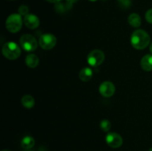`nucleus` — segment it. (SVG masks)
Instances as JSON below:
<instances>
[{"instance_id":"b1692460","label":"nucleus","mask_w":152,"mask_h":151,"mask_svg":"<svg viewBox=\"0 0 152 151\" xmlns=\"http://www.w3.org/2000/svg\"><path fill=\"white\" fill-rule=\"evenodd\" d=\"M89 1H97V0H89Z\"/></svg>"},{"instance_id":"9d476101","label":"nucleus","mask_w":152,"mask_h":151,"mask_svg":"<svg viewBox=\"0 0 152 151\" xmlns=\"http://www.w3.org/2000/svg\"><path fill=\"white\" fill-rule=\"evenodd\" d=\"M140 66L145 71L152 70V55L147 54L141 59Z\"/></svg>"},{"instance_id":"412c9836","label":"nucleus","mask_w":152,"mask_h":151,"mask_svg":"<svg viewBox=\"0 0 152 151\" xmlns=\"http://www.w3.org/2000/svg\"><path fill=\"white\" fill-rule=\"evenodd\" d=\"M47 1H48V2H50V3H58L59 2V1H61L62 0H46Z\"/></svg>"},{"instance_id":"423d86ee","label":"nucleus","mask_w":152,"mask_h":151,"mask_svg":"<svg viewBox=\"0 0 152 151\" xmlns=\"http://www.w3.org/2000/svg\"><path fill=\"white\" fill-rule=\"evenodd\" d=\"M39 44L44 50H50L56 44V38L51 33H44L39 37Z\"/></svg>"},{"instance_id":"bb28decb","label":"nucleus","mask_w":152,"mask_h":151,"mask_svg":"<svg viewBox=\"0 0 152 151\" xmlns=\"http://www.w3.org/2000/svg\"><path fill=\"white\" fill-rule=\"evenodd\" d=\"M148 151H152V147H151V148H150L149 150H148Z\"/></svg>"},{"instance_id":"a211bd4d","label":"nucleus","mask_w":152,"mask_h":151,"mask_svg":"<svg viewBox=\"0 0 152 151\" xmlns=\"http://www.w3.org/2000/svg\"><path fill=\"white\" fill-rule=\"evenodd\" d=\"M18 12H19V13L22 16H25L26 15L28 14L29 8H28V7L27 5H24V4H22V5H21L20 7H19V9H18Z\"/></svg>"},{"instance_id":"6e6552de","label":"nucleus","mask_w":152,"mask_h":151,"mask_svg":"<svg viewBox=\"0 0 152 151\" xmlns=\"http://www.w3.org/2000/svg\"><path fill=\"white\" fill-rule=\"evenodd\" d=\"M99 91L103 97H111L115 93V86L111 81H105L99 85Z\"/></svg>"},{"instance_id":"f3484780","label":"nucleus","mask_w":152,"mask_h":151,"mask_svg":"<svg viewBox=\"0 0 152 151\" xmlns=\"http://www.w3.org/2000/svg\"><path fill=\"white\" fill-rule=\"evenodd\" d=\"M99 127H100L101 130H103L104 132H108L111 127V124L108 120L103 119L100 121Z\"/></svg>"},{"instance_id":"f03ea898","label":"nucleus","mask_w":152,"mask_h":151,"mask_svg":"<svg viewBox=\"0 0 152 151\" xmlns=\"http://www.w3.org/2000/svg\"><path fill=\"white\" fill-rule=\"evenodd\" d=\"M2 54L6 59L9 60L17 59L21 55V49L16 43L9 41L2 46L1 49Z\"/></svg>"},{"instance_id":"5701e85b","label":"nucleus","mask_w":152,"mask_h":151,"mask_svg":"<svg viewBox=\"0 0 152 151\" xmlns=\"http://www.w3.org/2000/svg\"><path fill=\"white\" fill-rule=\"evenodd\" d=\"M149 50H150V52H151V53H152V42H151V45H150V47H149Z\"/></svg>"},{"instance_id":"f257e3e1","label":"nucleus","mask_w":152,"mask_h":151,"mask_svg":"<svg viewBox=\"0 0 152 151\" xmlns=\"http://www.w3.org/2000/svg\"><path fill=\"white\" fill-rule=\"evenodd\" d=\"M151 38L146 31L137 29L133 32L131 36V44L137 50H143L150 44Z\"/></svg>"},{"instance_id":"0eeeda50","label":"nucleus","mask_w":152,"mask_h":151,"mask_svg":"<svg viewBox=\"0 0 152 151\" xmlns=\"http://www.w3.org/2000/svg\"><path fill=\"white\" fill-rule=\"evenodd\" d=\"M107 144L112 148H118L123 144V138L117 133H109L105 136Z\"/></svg>"},{"instance_id":"a878e982","label":"nucleus","mask_w":152,"mask_h":151,"mask_svg":"<svg viewBox=\"0 0 152 151\" xmlns=\"http://www.w3.org/2000/svg\"><path fill=\"white\" fill-rule=\"evenodd\" d=\"M2 151H10V150H2Z\"/></svg>"},{"instance_id":"4be33fe9","label":"nucleus","mask_w":152,"mask_h":151,"mask_svg":"<svg viewBox=\"0 0 152 151\" xmlns=\"http://www.w3.org/2000/svg\"><path fill=\"white\" fill-rule=\"evenodd\" d=\"M77 1H78V0H66V2L69 3V4H73L74 3L77 2Z\"/></svg>"},{"instance_id":"ddd939ff","label":"nucleus","mask_w":152,"mask_h":151,"mask_svg":"<svg viewBox=\"0 0 152 151\" xmlns=\"http://www.w3.org/2000/svg\"><path fill=\"white\" fill-rule=\"evenodd\" d=\"M128 22L133 28H138L141 25V17L137 13H133L129 15L128 18Z\"/></svg>"},{"instance_id":"20e7f679","label":"nucleus","mask_w":152,"mask_h":151,"mask_svg":"<svg viewBox=\"0 0 152 151\" xmlns=\"http://www.w3.org/2000/svg\"><path fill=\"white\" fill-rule=\"evenodd\" d=\"M19 44L22 48L26 52H33L38 47V43L34 36L31 34H24L20 37Z\"/></svg>"},{"instance_id":"1a4fd4ad","label":"nucleus","mask_w":152,"mask_h":151,"mask_svg":"<svg viewBox=\"0 0 152 151\" xmlns=\"http://www.w3.org/2000/svg\"><path fill=\"white\" fill-rule=\"evenodd\" d=\"M23 22L25 26L31 30L37 29L39 26V19L36 15L28 13L25 16H24Z\"/></svg>"},{"instance_id":"9b49d317","label":"nucleus","mask_w":152,"mask_h":151,"mask_svg":"<svg viewBox=\"0 0 152 151\" xmlns=\"http://www.w3.org/2000/svg\"><path fill=\"white\" fill-rule=\"evenodd\" d=\"M25 63H26L27 66L30 68H37L39 63V59L37 55L34 54V53H31V54L28 55L25 58Z\"/></svg>"},{"instance_id":"aec40b11","label":"nucleus","mask_w":152,"mask_h":151,"mask_svg":"<svg viewBox=\"0 0 152 151\" xmlns=\"http://www.w3.org/2000/svg\"><path fill=\"white\" fill-rule=\"evenodd\" d=\"M117 1H119V3H120L121 5H123V7H129L131 4L130 0H117Z\"/></svg>"},{"instance_id":"393cba45","label":"nucleus","mask_w":152,"mask_h":151,"mask_svg":"<svg viewBox=\"0 0 152 151\" xmlns=\"http://www.w3.org/2000/svg\"><path fill=\"white\" fill-rule=\"evenodd\" d=\"M23 151H31V150H25Z\"/></svg>"},{"instance_id":"39448f33","label":"nucleus","mask_w":152,"mask_h":151,"mask_svg":"<svg viewBox=\"0 0 152 151\" xmlns=\"http://www.w3.org/2000/svg\"><path fill=\"white\" fill-rule=\"evenodd\" d=\"M105 60V54L100 50H94L88 53L87 57V62L90 66L96 68L102 65Z\"/></svg>"},{"instance_id":"dca6fc26","label":"nucleus","mask_w":152,"mask_h":151,"mask_svg":"<svg viewBox=\"0 0 152 151\" xmlns=\"http://www.w3.org/2000/svg\"><path fill=\"white\" fill-rule=\"evenodd\" d=\"M71 7H72V4H69V3L66 2V4H63V3L62 2H58V3H56V4H55V10H56L57 13H64V12L66 10H68V9H70Z\"/></svg>"},{"instance_id":"6ab92c4d","label":"nucleus","mask_w":152,"mask_h":151,"mask_svg":"<svg viewBox=\"0 0 152 151\" xmlns=\"http://www.w3.org/2000/svg\"><path fill=\"white\" fill-rule=\"evenodd\" d=\"M145 20H146L148 23L152 24V8L147 10V12L145 13Z\"/></svg>"},{"instance_id":"2eb2a0df","label":"nucleus","mask_w":152,"mask_h":151,"mask_svg":"<svg viewBox=\"0 0 152 151\" xmlns=\"http://www.w3.org/2000/svg\"><path fill=\"white\" fill-rule=\"evenodd\" d=\"M21 102H22V106L25 107L27 109H31L35 105V100L33 98V96H30V95H25V96H24L22 98Z\"/></svg>"},{"instance_id":"7ed1b4c3","label":"nucleus","mask_w":152,"mask_h":151,"mask_svg":"<svg viewBox=\"0 0 152 151\" xmlns=\"http://www.w3.org/2000/svg\"><path fill=\"white\" fill-rule=\"evenodd\" d=\"M23 24V19L19 13H13L7 18L5 26L7 30L12 33H16L21 30Z\"/></svg>"},{"instance_id":"4468645a","label":"nucleus","mask_w":152,"mask_h":151,"mask_svg":"<svg viewBox=\"0 0 152 151\" xmlns=\"http://www.w3.org/2000/svg\"><path fill=\"white\" fill-rule=\"evenodd\" d=\"M35 144V140L33 137L29 136H25L21 142V146L25 150H30L33 148Z\"/></svg>"},{"instance_id":"f8f14e48","label":"nucleus","mask_w":152,"mask_h":151,"mask_svg":"<svg viewBox=\"0 0 152 151\" xmlns=\"http://www.w3.org/2000/svg\"><path fill=\"white\" fill-rule=\"evenodd\" d=\"M92 76H93V71L89 68H83L79 73V77H80V80L84 82L90 81Z\"/></svg>"}]
</instances>
